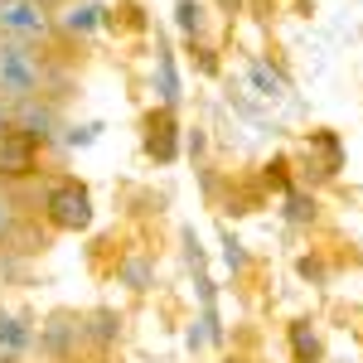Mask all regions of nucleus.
I'll return each instance as SVG.
<instances>
[{"label":"nucleus","mask_w":363,"mask_h":363,"mask_svg":"<svg viewBox=\"0 0 363 363\" xmlns=\"http://www.w3.org/2000/svg\"><path fill=\"white\" fill-rule=\"evenodd\" d=\"M44 213H49V223L63 228V233H83V228L92 223V194H87L83 184L63 179V184H54V189L44 194Z\"/></svg>","instance_id":"7ed1b4c3"},{"label":"nucleus","mask_w":363,"mask_h":363,"mask_svg":"<svg viewBox=\"0 0 363 363\" xmlns=\"http://www.w3.org/2000/svg\"><path fill=\"white\" fill-rule=\"evenodd\" d=\"M126 281H131L136 291H145V262H131V267H126Z\"/></svg>","instance_id":"6ab92c4d"},{"label":"nucleus","mask_w":363,"mask_h":363,"mask_svg":"<svg viewBox=\"0 0 363 363\" xmlns=\"http://www.w3.org/2000/svg\"><path fill=\"white\" fill-rule=\"evenodd\" d=\"M199 68H203V73H218V58H213V49H199Z\"/></svg>","instance_id":"412c9836"},{"label":"nucleus","mask_w":363,"mask_h":363,"mask_svg":"<svg viewBox=\"0 0 363 363\" xmlns=\"http://www.w3.org/2000/svg\"><path fill=\"white\" fill-rule=\"evenodd\" d=\"M301 277L320 281V277H325V267H320V262H310V257H301Z\"/></svg>","instance_id":"aec40b11"},{"label":"nucleus","mask_w":363,"mask_h":363,"mask_svg":"<svg viewBox=\"0 0 363 363\" xmlns=\"http://www.w3.org/2000/svg\"><path fill=\"white\" fill-rule=\"evenodd\" d=\"M174 20H179L184 34H199V29H203V5H199V0H179V5H174Z\"/></svg>","instance_id":"4468645a"},{"label":"nucleus","mask_w":363,"mask_h":363,"mask_svg":"<svg viewBox=\"0 0 363 363\" xmlns=\"http://www.w3.org/2000/svg\"><path fill=\"white\" fill-rule=\"evenodd\" d=\"M29 325L25 320H15V315H0V359H15V354H25L29 349Z\"/></svg>","instance_id":"0eeeda50"},{"label":"nucleus","mask_w":363,"mask_h":363,"mask_svg":"<svg viewBox=\"0 0 363 363\" xmlns=\"http://www.w3.org/2000/svg\"><path fill=\"white\" fill-rule=\"evenodd\" d=\"M160 97H165V107H174V97H179V78H174L169 49H160Z\"/></svg>","instance_id":"ddd939ff"},{"label":"nucleus","mask_w":363,"mask_h":363,"mask_svg":"<svg viewBox=\"0 0 363 363\" xmlns=\"http://www.w3.org/2000/svg\"><path fill=\"white\" fill-rule=\"evenodd\" d=\"M83 335L97 339V344H112V339L121 335V315H112V310H97V315L83 325Z\"/></svg>","instance_id":"9d476101"},{"label":"nucleus","mask_w":363,"mask_h":363,"mask_svg":"<svg viewBox=\"0 0 363 363\" xmlns=\"http://www.w3.org/2000/svg\"><path fill=\"white\" fill-rule=\"evenodd\" d=\"M39 165V150L25 131H5L0 136V179H25Z\"/></svg>","instance_id":"20e7f679"},{"label":"nucleus","mask_w":363,"mask_h":363,"mask_svg":"<svg viewBox=\"0 0 363 363\" xmlns=\"http://www.w3.org/2000/svg\"><path fill=\"white\" fill-rule=\"evenodd\" d=\"M252 83H257V97H267V102L286 97V78H281L277 68H267V63H252Z\"/></svg>","instance_id":"1a4fd4ad"},{"label":"nucleus","mask_w":363,"mask_h":363,"mask_svg":"<svg viewBox=\"0 0 363 363\" xmlns=\"http://www.w3.org/2000/svg\"><path fill=\"white\" fill-rule=\"evenodd\" d=\"M218 5H223L228 15H233V10H238V5H242V0H218Z\"/></svg>","instance_id":"5701e85b"},{"label":"nucleus","mask_w":363,"mask_h":363,"mask_svg":"<svg viewBox=\"0 0 363 363\" xmlns=\"http://www.w3.org/2000/svg\"><path fill=\"white\" fill-rule=\"evenodd\" d=\"M49 87H58V73H49L44 54H34L20 39H0V102L25 107L49 97Z\"/></svg>","instance_id":"f257e3e1"},{"label":"nucleus","mask_w":363,"mask_h":363,"mask_svg":"<svg viewBox=\"0 0 363 363\" xmlns=\"http://www.w3.org/2000/svg\"><path fill=\"white\" fill-rule=\"evenodd\" d=\"M286 160H272V165H267V174H262V179H267V184H272V189H281V194H286V189H291V174H286Z\"/></svg>","instance_id":"f3484780"},{"label":"nucleus","mask_w":363,"mask_h":363,"mask_svg":"<svg viewBox=\"0 0 363 363\" xmlns=\"http://www.w3.org/2000/svg\"><path fill=\"white\" fill-rule=\"evenodd\" d=\"M286 218H291V223H310V218H315V199L286 189Z\"/></svg>","instance_id":"2eb2a0df"},{"label":"nucleus","mask_w":363,"mask_h":363,"mask_svg":"<svg viewBox=\"0 0 363 363\" xmlns=\"http://www.w3.org/2000/svg\"><path fill=\"white\" fill-rule=\"evenodd\" d=\"M20 238V213H15V199L0 194V247Z\"/></svg>","instance_id":"f8f14e48"},{"label":"nucleus","mask_w":363,"mask_h":363,"mask_svg":"<svg viewBox=\"0 0 363 363\" xmlns=\"http://www.w3.org/2000/svg\"><path fill=\"white\" fill-rule=\"evenodd\" d=\"M291 349H296V363L320 359V335L310 330V320H296V325H291Z\"/></svg>","instance_id":"6e6552de"},{"label":"nucleus","mask_w":363,"mask_h":363,"mask_svg":"<svg viewBox=\"0 0 363 363\" xmlns=\"http://www.w3.org/2000/svg\"><path fill=\"white\" fill-rule=\"evenodd\" d=\"M49 34H54V20H49L44 0H0V39L34 44V39H49Z\"/></svg>","instance_id":"f03ea898"},{"label":"nucleus","mask_w":363,"mask_h":363,"mask_svg":"<svg viewBox=\"0 0 363 363\" xmlns=\"http://www.w3.org/2000/svg\"><path fill=\"white\" fill-rule=\"evenodd\" d=\"M102 15H107L102 5H83V10L68 15V29H92V25H102Z\"/></svg>","instance_id":"dca6fc26"},{"label":"nucleus","mask_w":363,"mask_h":363,"mask_svg":"<svg viewBox=\"0 0 363 363\" xmlns=\"http://www.w3.org/2000/svg\"><path fill=\"white\" fill-rule=\"evenodd\" d=\"M145 155H155L160 165H169L179 155V126H174V112L169 107L145 116Z\"/></svg>","instance_id":"39448f33"},{"label":"nucleus","mask_w":363,"mask_h":363,"mask_svg":"<svg viewBox=\"0 0 363 363\" xmlns=\"http://www.w3.org/2000/svg\"><path fill=\"white\" fill-rule=\"evenodd\" d=\"M15 121H20V131L29 140H49L58 126V112L54 107H39V102H25V107H15Z\"/></svg>","instance_id":"423d86ee"},{"label":"nucleus","mask_w":363,"mask_h":363,"mask_svg":"<svg viewBox=\"0 0 363 363\" xmlns=\"http://www.w3.org/2000/svg\"><path fill=\"white\" fill-rule=\"evenodd\" d=\"M10 121H15V116H10V102H0V136L10 131Z\"/></svg>","instance_id":"4be33fe9"},{"label":"nucleus","mask_w":363,"mask_h":363,"mask_svg":"<svg viewBox=\"0 0 363 363\" xmlns=\"http://www.w3.org/2000/svg\"><path fill=\"white\" fill-rule=\"evenodd\" d=\"M68 335H78V325H73V320H68V315H58L54 325H49V330H44V349H49V354H58V359H63V354H68Z\"/></svg>","instance_id":"9b49d317"},{"label":"nucleus","mask_w":363,"mask_h":363,"mask_svg":"<svg viewBox=\"0 0 363 363\" xmlns=\"http://www.w3.org/2000/svg\"><path fill=\"white\" fill-rule=\"evenodd\" d=\"M223 257H228V267H233V272H242V267H247V252H242V242H238V238H233V233H223Z\"/></svg>","instance_id":"a211bd4d"}]
</instances>
